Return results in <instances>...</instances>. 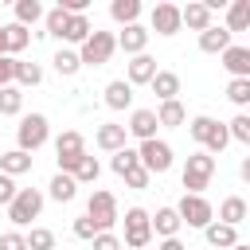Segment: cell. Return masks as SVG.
Returning a JSON list of instances; mask_svg holds the SVG:
<instances>
[{
	"label": "cell",
	"mask_w": 250,
	"mask_h": 250,
	"mask_svg": "<svg viewBox=\"0 0 250 250\" xmlns=\"http://www.w3.org/2000/svg\"><path fill=\"white\" fill-rule=\"evenodd\" d=\"M211 176H215V156H207V152H195V156H188V164H184V195H203V188L211 184Z\"/></svg>",
	"instance_id": "cell-1"
},
{
	"label": "cell",
	"mask_w": 250,
	"mask_h": 250,
	"mask_svg": "<svg viewBox=\"0 0 250 250\" xmlns=\"http://www.w3.org/2000/svg\"><path fill=\"white\" fill-rule=\"evenodd\" d=\"M113 51H117V35H109V31H90V39H86L82 51H78V62H82V66H105Z\"/></svg>",
	"instance_id": "cell-2"
},
{
	"label": "cell",
	"mask_w": 250,
	"mask_h": 250,
	"mask_svg": "<svg viewBox=\"0 0 250 250\" xmlns=\"http://www.w3.org/2000/svg\"><path fill=\"white\" fill-rule=\"evenodd\" d=\"M39 211H43V191L39 188H20L16 199L8 203V219L16 227H27L31 219H39Z\"/></svg>",
	"instance_id": "cell-3"
},
{
	"label": "cell",
	"mask_w": 250,
	"mask_h": 250,
	"mask_svg": "<svg viewBox=\"0 0 250 250\" xmlns=\"http://www.w3.org/2000/svg\"><path fill=\"white\" fill-rule=\"evenodd\" d=\"M188 129H191V137L207 148V156H211V152H223V148H227V141H230V137H227V125H223V121H215V117H195Z\"/></svg>",
	"instance_id": "cell-4"
},
{
	"label": "cell",
	"mask_w": 250,
	"mask_h": 250,
	"mask_svg": "<svg viewBox=\"0 0 250 250\" xmlns=\"http://www.w3.org/2000/svg\"><path fill=\"white\" fill-rule=\"evenodd\" d=\"M55 152H59V156H55V160H59V172L70 176V172L78 168V160L86 156V141H82V133H78V129H66V133L55 141Z\"/></svg>",
	"instance_id": "cell-5"
},
{
	"label": "cell",
	"mask_w": 250,
	"mask_h": 250,
	"mask_svg": "<svg viewBox=\"0 0 250 250\" xmlns=\"http://www.w3.org/2000/svg\"><path fill=\"white\" fill-rule=\"evenodd\" d=\"M137 160H141V168H145L148 176H160V172L172 168V145H168V141H141Z\"/></svg>",
	"instance_id": "cell-6"
},
{
	"label": "cell",
	"mask_w": 250,
	"mask_h": 250,
	"mask_svg": "<svg viewBox=\"0 0 250 250\" xmlns=\"http://www.w3.org/2000/svg\"><path fill=\"white\" fill-rule=\"evenodd\" d=\"M86 219L94 223V230L102 234V230H109L113 223H117V199H113V191H94L90 195V203H86Z\"/></svg>",
	"instance_id": "cell-7"
},
{
	"label": "cell",
	"mask_w": 250,
	"mask_h": 250,
	"mask_svg": "<svg viewBox=\"0 0 250 250\" xmlns=\"http://www.w3.org/2000/svg\"><path fill=\"white\" fill-rule=\"evenodd\" d=\"M152 242V227H148V211L145 207H129L125 211V246L145 250Z\"/></svg>",
	"instance_id": "cell-8"
},
{
	"label": "cell",
	"mask_w": 250,
	"mask_h": 250,
	"mask_svg": "<svg viewBox=\"0 0 250 250\" xmlns=\"http://www.w3.org/2000/svg\"><path fill=\"white\" fill-rule=\"evenodd\" d=\"M16 137H20V152H35L43 141H47V117L43 113H27L23 121H20V129H16Z\"/></svg>",
	"instance_id": "cell-9"
},
{
	"label": "cell",
	"mask_w": 250,
	"mask_h": 250,
	"mask_svg": "<svg viewBox=\"0 0 250 250\" xmlns=\"http://www.w3.org/2000/svg\"><path fill=\"white\" fill-rule=\"evenodd\" d=\"M176 215H180V223H188V227H207V223L215 219V207H211L203 195H184L180 207H176Z\"/></svg>",
	"instance_id": "cell-10"
},
{
	"label": "cell",
	"mask_w": 250,
	"mask_h": 250,
	"mask_svg": "<svg viewBox=\"0 0 250 250\" xmlns=\"http://www.w3.org/2000/svg\"><path fill=\"white\" fill-rule=\"evenodd\" d=\"M152 31L156 35H176L180 31V8L176 4H156L152 8Z\"/></svg>",
	"instance_id": "cell-11"
},
{
	"label": "cell",
	"mask_w": 250,
	"mask_h": 250,
	"mask_svg": "<svg viewBox=\"0 0 250 250\" xmlns=\"http://www.w3.org/2000/svg\"><path fill=\"white\" fill-rule=\"evenodd\" d=\"M125 133H133V137H141V141H156V113H152V109H133Z\"/></svg>",
	"instance_id": "cell-12"
},
{
	"label": "cell",
	"mask_w": 250,
	"mask_h": 250,
	"mask_svg": "<svg viewBox=\"0 0 250 250\" xmlns=\"http://www.w3.org/2000/svg\"><path fill=\"white\" fill-rule=\"evenodd\" d=\"M223 66L234 74V78H250V47H227L223 51Z\"/></svg>",
	"instance_id": "cell-13"
},
{
	"label": "cell",
	"mask_w": 250,
	"mask_h": 250,
	"mask_svg": "<svg viewBox=\"0 0 250 250\" xmlns=\"http://www.w3.org/2000/svg\"><path fill=\"white\" fill-rule=\"evenodd\" d=\"M152 74H156V59L152 55H133V62H129V86H148L152 82Z\"/></svg>",
	"instance_id": "cell-14"
},
{
	"label": "cell",
	"mask_w": 250,
	"mask_h": 250,
	"mask_svg": "<svg viewBox=\"0 0 250 250\" xmlns=\"http://www.w3.org/2000/svg\"><path fill=\"white\" fill-rule=\"evenodd\" d=\"M191 27V31H207L211 27V8L199 0V4H188V8H180V27Z\"/></svg>",
	"instance_id": "cell-15"
},
{
	"label": "cell",
	"mask_w": 250,
	"mask_h": 250,
	"mask_svg": "<svg viewBox=\"0 0 250 250\" xmlns=\"http://www.w3.org/2000/svg\"><path fill=\"white\" fill-rule=\"evenodd\" d=\"M145 43H148V31H145L141 23H129V27L117 35V47H121L125 55H145Z\"/></svg>",
	"instance_id": "cell-16"
},
{
	"label": "cell",
	"mask_w": 250,
	"mask_h": 250,
	"mask_svg": "<svg viewBox=\"0 0 250 250\" xmlns=\"http://www.w3.org/2000/svg\"><path fill=\"white\" fill-rule=\"evenodd\" d=\"M230 47V31L227 27H207V31H199V51H207V55H223Z\"/></svg>",
	"instance_id": "cell-17"
},
{
	"label": "cell",
	"mask_w": 250,
	"mask_h": 250,
	"mask_svg": "<svg viewBox=\"0 0 250 250\" xmlns=\"http://www.w3.org/2000/svg\"><path fill=\"white\" fill-rule=\"evenodd\" d=\"M148 86H152V94H156L160 102H176V94H180V74H172V70H156Z\"/></svg>",
	"instance_id": "cell-18"
},
{
	"label": "cell",
	"mask_w": 250,
	"mask_h": 250,
	"mask_svg": "<svg viewBox=\"0 0 250 250\" xmlns=\"http://www.w3.org/2000/svg\"><path fill=\"white\" fill-rule=\"evenodd\" d=\"M148 227H152L160 238H176V230H180V215H176V207H160L156 219H148Z\"/></svg>",
	"instance_id": "cell-19"
},
{
	"label": "cell",
	"mask_w": 250,
	"mask_h": 250,
	"mask_svg": "<svg viewBox=\"0 0 250 250\" xmlns=\"http://www.w3.org/2000/svg\"><path fill=\"white\" fill-rule=\"evenodd\" d=\"M129 102H133V86H129L125 78H113V82L105 86V105H109V109H125Z\"/></svg>",
	"instance_id": "cell-20"
},
{
	"label": "cell",
	"mask_w": 250,
	"mask_h": 250,
	"mask_svg": "<svg viewBox=\"0 0 250 250\" xmlns=\"http://www.w3.org/2000/svg\"><path fill=\"white\" fill-rule=\"evenodd\" d=\"M203 234H207V242H211V246H223V250H230V246L238 242V230H234V227H227V223H207V227H203Z\"/></svg>",
	"instance_id": "cell-21"
},
{
	"label": "cell",
	"mask_w": 250,
	"mask_h": 250,
	"mask_svg": "<svg viewBox=\"0 0 250 250\" xmlns=\"http://www.w3.org/2000/svg\"><path fill=\"white\" fill-rule=\"evenodd\" d=\"M90 31H94V27H90V20H86V16H66V27H62V35H59V39H66V43H86V39H90Z\"/></svg>",
	"instance_id": "cell-22"
},
{
	"label": "cell",
	"mask_w": 250,
	"mask_h": 250,
	"mask_svg": "<svg viewBox=\"0 0 250 250\" xmlns=\"http://www.w3.org/2000/svg\"><path fill=\"white\" fill-rule=\"evenodd\" d=\"M27 39H31L27 27H20V23H4V55H8V59H12L16 51H23Z\"/></svg>",
	"instance_id": "cell-23"
},
{
	"label": "cell",
	"mask_w": 250,
	"mask_h": 250,
	"mask_svg": "<svg viewBox=\"0 0 250 250\" xmlns=\"http://www.w3.org/2000/svg\"><path fill=\"white\" fill-rule=\"evenodd\" d=\"M125 125H102L98 129V148H105V152H117V148H125Z\"/></svg>",
	"instance_id": "cell-24"
},
{
	"label": "cell",
	"mask_w": 250,
	"mask_h": 250,
	"mask_svg": "<svg viewBox=\"0 0 250 250\" xmlns=\"http://www.w3.org/2000/svg\"><path fill=\"white\" fill-rule=\"evenodd\" d=\"M0 172L4 176H23V172H31V156L20 152V148H12V152L0 156Z\"/></svg>",
	"instance_id": "cell-25"
},
{
	"label": "cell",
	"mask_w": 250,
	"mask_h": 250,
	"mask_svg": "<svg viewBox=\"0 0 250 250\" xmlns=\"http://www.w3.org/2000/svg\"><path fill=\"white\" fill-rule=\"evenodd\" d=\"M109 16L117 20V23H137V16H141V0H113L109 4Z\"/></svg>",
	"instance_id": "cell-26"
},
{
	"label": "cell",
	"mask_w": 250,
	"mask_h": 250,
	"mask_svg": "<svg viewBox=\"0 0 250 250\" xmlns=\"http://www.w3.org/2000/svg\"><path fill=\"white\" fill-rule=\"evenodd\" d=\"M250 27V0H234L227 12V31H246Z\"/></svg>",
	"instance_id": "cell-27"
},
{
	"label": "cell",
	"mask_w": 250,
	"mask_h": 250,
	"mask_svg": "<svg viewBox=\"0 0 250 250\" xmlns=\"http://www.w3.org/2000/svg\"><path fill=\"white\" fill-rule=\"evenodd\" d=\"M12 82H20V86H39V82H43V66H39V62H23V59H16V74H12Z\"/></svg>",
	"instance_id": "cell-28"
},
{
	"label": "cell",
	"mask_w": 250,
	"mask_h": 250,
	"mask_svg": "<svg viewBox=\"0 0 250 250\" xmlns=\"http://www.w3.org/2000/svg\"><path fill=\"white\" fill-rule=\"evenodd\" d=\"M219 219H223L227 227H238V223L246 219V199H238V195L223 199V207H219Z\"/></svg>",
	"instance_id": "cell-29"
},
{
	"label": "cell",
	"mask_w": 250,
	"mask_h": 250,
	"mask_svg": "<svg viewBox=\"0 0 250 250\" xmlns=\"http://www.w3.org/2000/svg\"><path fill=\"white\" fill-rule=\"evenodd\" d=\"M152 113H156V125H172V129L184 125V117H188L180 102H160V109H152Z\"/></svg>",
	"instance_id": "cell-30"
},
{
	"label": "cell",
	"mask_w": 250,
	"mask_h": 250,
	"mask_svg": "<svg viewBox=\"0 0 250 250\" xmlns=\"http://www.w3.org/2000/svg\"><path fill=\"white\" fill-rule=\"evenodd\" d=\"M35 20H43V4H39V0H16V23L27 27V23H35Z\"/></svg>",
	"instance_id": "cell-31"
},
{
	"label": "cell",
	"mask_w": 250,
	"mask_h": 250,
	"mask_svg": "<svg viewBox=\"0 0 250 250\" xmlns=\"http://www.w3.org/2000/svg\"><path fill=\"white\" fill-rule=\"evenodd\" d=\"M74 195H78V184H74L70 176H62V172H59V176L51 180V199H59V203H70Z\"/></svg>",
	"instance_id": "cell-32"
},
{
	"label": "cell",
	"mask_w": 250,
	"mask_h": 250,
	"mask_svg": "<svg viewBox=\"0 0 250 250\" xmlns=\"http://www.w3.org/2000/svg\"><path fill=\"white\" fill-rule=\"evenodd\" d=\"M98 172H102V168H98V160H94V156H82V160H78V168L70 172V180H74V184H94V180H98Z\"/></svg>",
	"instance_id": "cell-33"
},
{
	"label": "cell",
	"mask_w": 250,
	"mask_h": 250,
	"mask_svg": "<svg viewBox=\"0 0 250 250\" xmlns=\"http://www.w3.org/2000/svg\"><path fill=\"white\" fill-rule=\"evenodd\" d=\"M23 109V90L20 86H4L0 90V113H20Z\"/></svg>",
	"instance_id": "cell-34"
},
{
	"label": "cell",
	"mask_w": 250,
	"mask_h": 250,
	"mask_svg": "<svg viewBox=\"0 0 250 250\" xmlns=\"http://www.w3.org/2000/svg\"><path fill=\"white\" fill-rule=\"evenodd\" d=\"M137 164H141V160H137V148H129V145H125V148H117V152H113V172H117V176L133 172Z\"/></svg>",
	"instance_id": "cell-35"
},
{
	"label": "cell",
	"mask_w": 250,
	"mask_h": 250,
	"mask_svg": "<svg viewBox=\"0 0 250 250\" xmlns=\"http://www.w3.org/2000/svg\"><path fill=\"white\" fill-rule=\"evenodd\" d=\"M23 242H27V250H55V234L47 227H35L31 234H23Z\"/></svg>",
	"instance_id": "cell-36"
},
{
	"label": "cell",
	"mask_w": 250,
	"mask_h": 250,
	"mask_svg": "<svg viewBox=\"0 0 250 250\" xmlns=\"http://www.w3.org/2000/svg\"><path fill=\"white\" fill-rule=\"evenodd\" d=\"M78 66H82V62H78V51H59V55H55V70L66 74V78L78 74Z\"/></svg>",
	"instance_id": "cell-37"
},
{
	"label": "cell",
	"mask_w": 250,
	"mask_h": 250,
	"mask_svg": "<svg viewBox=\"0 0 250 250\" xmlns=\"http://www.w3.org/2000/svg\"><path fill=\"white\" fill-rule=\"evenodd\" d=\"M227 98H230L234 105H246V102H250V78H230Z\"/></svg>",
	"instance_id": "cell-38"
},
{
	"label": "cell",
	"mask_w": 250,
	"mask_h": 250,
	"mask_svg": "<svg viewBox=\"0 0 250 250\" xmlns=\"http://www.w3.org/2000/svg\"><path fill=\"white\" fill-rule=\"evenodd\" d=\"M227 137H234V141H242V145H250V117H246V113H238V117L230 121V129H227Z\"/></svg>",
	"instance_id": "cell-39"
},
{
	"label": "cell",
	"mask_w": 250,
	"mask_h": 250,
	"mask_svg": "<svg viewBox=\"0 0 250 250\" xmlns=\"http://www.w3.org/2000/svg\"><path fill=\"white\" fill-rule=\"evenodd\" d=\"M62 27H66V12L62 8H51L47 12V35H62Z\"/></svg>",
	"instance_id": "cell-40"
},
{
	"label": "cell",
	"mask_w": 250,
	"mask_h": 250,
	"mask_svg": "<svg viewBox=\"0 0 250 250\" xmlns=\"http://www.w3.org/2000/svg\"><path fill=\"white\" fill-rule=\"evenodd\" d=\"M121 180H125L129 188H137V191H141V188H148V180H152V176H148V172H145V168L137 164V168H133V172H125Z\"/></svg>",
	"instance_id": "cell-41"
},
{
	"label": "cell",
	"mask_w": 250,
	"mask_h": 250,
	"mask_svg": "<svg viewBox=\"0 0 250 250\" xmlns=\"http://www.w3.org/2000/svg\"><path fill=\"white\" fill-rule=\"evenodd\" d=\"M90 242H94V250H121V238H117V234H109V230L94 234Z\"/></svg>",
	"instance_id": "cell-42"
},
{
	"label": "cell",
	"mask_w": 250,
	"mask_h": 250,
	"mask_svg": "<svg viewBox=\"0 0 250 250\" xmlns=\"http://www.w3.org/2000/svg\"><path fill=\"white\" fill-rule=\"evenodd\" d=\"M12 74H16V59L0 55V90H4V86H12Z\"/></svg>",
	"instance_id": "cell-43"
},
{
	"label": "cell",
	"mask_w": 250,
	"mask_h": 250,
	"mask_svg": "<svg viewBox=\"0 0 250 250\" xmlns=\"http://www.w3.org/2000/svg\"><path fill=\"white\" fill-rule=\"evenodd\" d=\"M16 191H20V188L12 184V176H4V172H0V203H12V199H16Z\"/></svg>",
	"instance_id": "cell-44"
},
{
	"label": "cell",
	"mask_w": 250,
	"mask_h": 250,
	"mask_svg": "<svg viewBox=\"0 0 250 250\" xmlns=\"http://www.w3.org/2000/svg\"><path fill=\"white\" fill-rule=\"evenodd\" d=\"M0 250H27V242H23V234H0Z\"/></svg>",
	"instance_id": "cell-45"
},
{
	"label": "cell",
	"mask_w": 250,
	"mask_h": 250,
	"mask_svg": "<svg viewBox=\"0 0 250 250\" xmlns=\"http://www.w3.org/2000/svg\"><path fill=\"white\" fill-rule=\"evenodd\" d=\"M74 234H78V238H94L98 230H94V223H90V219L82 215V219H74Z\"/></svg>",
	"instance_id": "cell-46"
},
{
	"label": "cell",
	"mask_w": 250,
	"mask_h": 250,
	"mask_svg": "<svg viewBox=\"0 0 250 250\" xmlns=\"http://www.w3.org/2000/svg\"><path fill=\"white\" fill-rule=\"evenodd\" d=\"M156 250H184V242H180V238H164Z\"/></svg>",
	"instance_id": "cell-47"
},
{
	"label": "cell",
	"mask_w": 250,
	"mask_h": 250,
	"mask_svg": "<svg viewBox=\"0 0 250 250\" xmlns=\"http://www.w3.org/2000/svg\"><path fill=\"white\" fill-rule=\"evenodd\" d=\"M230 250H250V246H246V242H234V246H230Z\"/></svg>",
	"instance_id": "cell-48"
},
{
	"label": "cell",
	"mask_w": 250,
	"mask_h": 250,
	"mask_svg": "<svg viewBox=\"0 0 250 250\" xmlns=\"http://www.w3.org/2000/svg\"><path fill=\"white\" fill-rule=\"evenodd\" d=\"M0 55H4V23H0Z\"/></svg>",
	"instance_id": "cell-49"
}]
</instances>
